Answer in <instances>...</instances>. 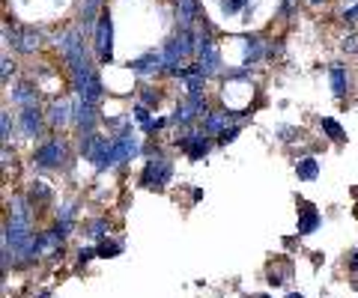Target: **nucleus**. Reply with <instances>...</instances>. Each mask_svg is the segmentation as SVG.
<instances>
[{"label":"nucleus","instance_id":"17","mask_svg":"<svg viewBox=\"0 0 358 298\" xmlns=\"http://www.w3.org/2000/svg\"><path fill=\"white\" fill-rule=\"evenodd\" d=\"M179 27H185V30H192L194 24V18H197V0H179Z\"/></svg>","mask_w":358,"mask_h":298},{"label":"nucleus","instance_id":"5","mask_svg":"<svg viewBox=\"0 0 358 298\" xmlns=\"http://www.w3.org/2000/svg\"><path fill=\"white\" fill-rule=\"evenodd\" d=\"M197 63L206 78L218 75V69H221V51L215 42H212V36H203V33H197Z\"/></svg>","mask_w":358,"mask_h":298},{"label":"nucleus","instance_id":"2","mask_svg":"<svg viewBox=\"0 0 358 298\" xmlns=\"http://www.w3.org/2000/svg\"><path fill=\"white\" fill-rule=\"evenodd\" d=\"M57 48H60V54H63V60H66V66H69V69H78V66L90 63V60H87V51H84L81 30L72 27V30L60 33V36H57Z\"/></svg>","mask_w":358,"mask_h":298},{"label":"nucleus","instance_id":"36","mask_svg":"<svg viewBox=\"0 0 358 298\" xmlns=\"http://www.w3.org/2000/svg\"><path fill=\"white\" fill-rule=\"evenodd\" d=\"M350 269H352V271H358V251L352 253V260H350Z\"/></svg>","mask_w":358,"mask_h":298},{"label":"nucleus","instance_id":"14","mask_svg":"<svg viewBox=\"0 0 358 298\" xmlns=\"http://www.w3.org/2000/svg\"><path fill=\"white\" fill-rule=\"evenodd\" d=\"M75 117V105H69V102H54L51 107H48V126L51 128H60V126H66L69 119Z\"/></svg>","mask_w":358,"mask_h":298},{"label":"nucleus","instance_id":"10","mask_svg":"<svg viewBox=\"0 0 358 298\" xmlns=\"http://www.w3.org/2000/svg\"><path fill=\"white\" fill-rule=\"evenodd\" d=\"M6 39H13L15 51H21V54H33L42 45V33L36 27H18V30H13V36L6 33Z\"/></svg>","mask_w":358,"mask_h":298},{"label":"nucleus","instance_id":"27","mask_svg":"<svg viewBox=\"0 0 358 298\" xmlns=\"http://www.w3.org/2000/svg\"><path fill=\"white\" fill-rule=\"evenodd\" d=\"M117 253H122V245H117V241H102L99 245V257H117Z\"/></svg>","mask_w":358,"mask_h":298},{"label":"nucleus","instance_id":"29","mask_svg":"<svg viewBox=\"0 0 358 298\" xmlns=\"http://www.w3.org/2000/svg\"><path fill=\"white\" fill-rule=\"evenodd\" d=\"M236 137H239V126H233V128H224L221 135H218V140H221V143H233Z\"/></svg>","mask_w":358,"mask_h":298},{"label":"nucleus","instance_id":"20","mask_svg":"<svg viewBox=\"0 0 358 298\" xmlns=\"http://www.w3.org/2000/svg\"><path fill=\"white\" fill-rule=\"evenodd\" d=\"M289 278H293V266H289L287 260H281L278 266L268 269V283H272V286H284Z\"/></svg>","mask_w":358,"mask_h":298},{"label":"nucleus","instance_id":"18","mask_svg":"<svg viewBox=\"0 0 358 298\" xmlns=\"http://www.w3.org/2000/svg\"><path fill=\"white\" fill-rule=\"evenodd\" d=\"M27 200H30V206H45V203H48L51 200V188H48V185H45V182H30V191H27Z\"/></svg>","mask_w":358,"mask_h":298},{"label":"nucleus","instance_id":"38","mask_svg":"<svg viewBox=\"0 0 358 298\" xmlns=\"http://www.w3.org/2000/svg\"><path fill=\"white\" fill-rule=\"evenodd\" d=\"M287 298H301V295H296V292H293V295H287Z\"/></svg>","mask_w":358,"mask_h":298},{"label":"nucleus","instance_id":"34","mask_svg":"<svg viewBox=\"0 0 358 298\" xmlns=\"http://www.w3.org/2000/svg\"><path fill=\"white\" fill-rule=\"evenodd\" d=\"M296 3H299V0H284V6H281V15H284V18H289V15H293Z\"/></svg>","mask_w":358,"mask_h":298},{"label":"nucleus","instance_id":"21","mask_svg":"<svg viewBox=\"0 0 358 298\" xmlns=\"http://www.w3.org/2000/svg\"><path fill=\"white\" fill-rule=\"evenodd\" d=\"M13 102H15L18 107L36 105V90H33V84H18L15 90H13Z\"/></svg>","mask_w":358,"mask_h":298},{"label":"nucleus","instance_id":"22","mask_svg":"<svg viewBox=\"0 0 358 298\" xmlns=\"http://www.w3.org/2000/svg\"><path fill=\"white\" fill-rule=\"evenodd\" d=\"M329 78H331V90H334V96L343 98V96H346V69H343L341 63H334L331 69H329Z\"/></svg>","mask_w":358,"mask_h":298},{"label":"nucleus","instance_id":"30","mask_svg":"<svg viewBox=\"0 0 358 298\" xmlns=\"http://www.w3.org/2000/svg\"><path fill=\"white\" fill-rule=\"evenodd\" d=\"M341 48H343L346 54H355V51H358V36H346Z\"/></svg>","mask_w":358,"mask_h":298},{"label":"nucleus","instance_id":"31","mask_svg":"<svg viewBox=\"0 0 358 298\" xmlns=\"http://www.w3.org/2000/svg\"><path fill=\"white\" fill-rule=\"evenodd\" d=\"M9 72H15V63L9 57H3V69H0V78H3V84L9 81Z\"/></svg>","mask_w":358,"mask_h":298},{"label":"nucleus","instance_id":"32","mask_svg":"<svg viewBox=\"0 0 358 298\" xmlns=\"http://www.w3.org/2000/svg\"><path fill=\"white\" fill-rule=\"evenodd\" d=\"M93 257H99V248H81V253H78V260L81 262H90Z\"/></svg>","mask_w":358,"mask_h":298},{"label":"nucleus","instance_id":"13","mask_svg":"<svg viewBox=\"0 0 358 298\" xmlns=\"http://www.w3.org/2000/svg\"><path fill=\"white\" fill-rule=\"evenodd\" d=\"M320 224H322V215H320L308 200H301V209H299V236L317 233V227H320Z\"/></svg>","mask_w":358,"mask_h":298},{"label":"nucleus","instance_id":"7","mask_svg":"<svg viewBox=\"0 0 358 298\" xmlns=\"http://www.w3.org/2000/svg\"><path fill=\"white\" fill-rule=\"evenodd\" d=\"M197 117H206V98L203 96H185V102L179 105L176 114H173V123L188 126V123H194Z\"/></svg>","mask_w":358,"mask_h":298},{"label":"nucleus","instance_id":"16","mask_svg":"<svg viewBox=\"0 0 358 298\" xmlns=\"http://www.w3.org/2000/svg\"><path fill=\"white\" fill-rule=\"evenodd\" d=\"M227 123H233V117L224 114V110H218V114H206L203 131H206V135H221V131L227 128Z\"/></svg>","mask_w":358,"mask_h":298},{"label":"nucleus","instance_id":"19","mask_svg":"<svg viewBox=\"0 0 358 298\" xmlns=\"http://www.w3.org/2000/svg\"><path fill=\"white\" fill-rule=\"evenodd\" d=\"M102 6V0H81V21H84V30H96V13Z\"/></svg>","mask_w":358,"mask_h":298},{"label":"nucleus","instance_id":"33","mask_svg":"<svg viewBox=\"0 0 358 298\" xmlns=\"http://www.w3.org/2000/svg\"><path fill=\"white\" fill-rule=\"evenodd\" d=\"M343 21H350V24H358V3L352 9H346L343 13Z\"/></svg>","mask_w":358,"mask_h":298},{"label":"nucleus","instance_id":"9","mask_svg":"<svg viewBox=\"0 0 358 298\" xmlns=\"http://www.w3.org/2000/svg\"><path fill=\"white\" fill-rule=\"evenodd\" d=\"M212 135H206V131H188V135L179 140V147H182V152L188 158H203L206 152H209V147H212V140H209Z\"/></svg>","mask_w":358,"mask_h":298},{"label":"nucleus","instance_id":"4","mask_svg":"<svg viewBox=\"0 0 358 298\" xmlns=\"http://www.w3.org/2000/svg\"><path fill=\"white\" fill-rule=\"evenodd\" d=\"M93 36H96V54H99V60L108 66L110 60H114V21H110V13L99 15V24L93 30Z\"/></svg>","mask_w":358,"mask_h":298},{"label":"nucleus","instance_id":"1","mask_svg":"<svg viewBox=\"0 0 358 298\" xmlns=\"http://www.w3.org/2000/svg\"><path fill=\"white\" fill-rule=\"evenodd\" d=\"M69 72H72V84H75L78 98L99 105V98H102L105 87H102V81H99V75H96V69H93V63H84V66H78V69H69Z\"/></svg>","mask_w":358,"mask_h":298},{"label":"nucleus","instance_id":"25","mask_svg":"<svg viewBox=\"0 0 358 298\" xmlns=\"http://www.w3.org/2000/svg\"><path fill=\"white\" fill-rule=\"evenodd\" d=\"M248 6V0H221V13L224 15H239Z\"/></svg>","mask_w":358,"mask_h":298},{"label":"nucleus","instance_id":"6","mask_svg":"<svg viewBox=\"0 0 358 298\" xmlns=\"http://www.w3.org/2000/svg\"><path fill=\"white\" fill-rule=\"evenodd\" d=\"M66 143L63 137H48L42 143V147L36 149V156H33V161L39 164V167H60V164H66Z\"/></svg>","mask_w":358,"mask_h":298},{"label":"nucleus","instance_id":"37","mask_svg":"<svg viewBox=\"0 0 358 298\" xmlns=\"http://www.w3.org/2000/svg\"><path fill=\"white\" fill-rule=\"evenodd\" d=\"M308 3H310V6H320V3H322V0H308Z\"/></svg>","mask_w":358,"mask_h":298},{"label":"nucleus","instance_id":"23","mask_svg":"<svg viewBox=\"0 0 358 298\" xmlns=\"http://www.w3.org/2000/svg\"><path fill=\"white\" fill-rule=\"evenodd\" d=\"M296 173H299V179H305V182L317 179V176H320V161H313V158H301V161L296 164Z\"/></svg>","mask_w":358,"mask_h":298},{"label":"nucleus","instance_id":"26","mask_svg":"<svg viewBox=\"0 0 358 298\" xmlns=\"http://www.w3.org/2000/svg\"><path fill=\"white\" fill-rule=\"evenodd\" d=\"M0 135H3V143H9V137H13V117H9V110L0 114Z\"/></svg>","mask_w":358,"mask_h":298},{"label":"nucleus","instance_id":"28","mask_svg":"<svg viewBox=\"0 0 358 298\" xmlns=\"http://www.w3.org/2000/svg\"><path fill=\"white\" fill-rule=\"evenodd\" d=\"M90 236H93V239H105L108 236V224H105V221H93V224H90Z\"/></svg>","mask_w":358,"mask_h":298},{"label":"nucleus","instance_id":"35","mask_svg":"<svg viewBox=\"0 0 358 298\" xmlns=\"http://www.w3.org/2000/svg\"><path fill=\"white\" fill-rule=\"evenodd\" d=\"M143 102H147V105H159V102H162V93L147 90V93H143Z\"/></svg>","mask_w":358,"mask_h":298},{"label":"nucleus","instance_id":"15","mask_svg":"<svg viewBox=\"0 0 358 298\" xmlns=\"http://www.w3.org/2000/svg\"><path fill=\"white\" fill-rule=\"evenodd\" d=\"M162 54H155V51H147L143 57H138V60H131L129 63V69H134V72H141V75H147V72H155V69H162Z\"/></svg>","mask_w":358,"mask_h":298},{"label":"nucleus","instance_id":"8","mask_svg":"<svg viewBox=\"0 0 358 298\" xmlns=\"http://www.w3.org/2000/svg\"><path fill=\"white\" fill-rule=\"evenodd\" d=\"M75 126L81 128V137L84 135H93L96 131V123H99V110H96V105L93 102H84V98H78L75 102Z\"/></svg>","mask_w":358,"mask_h":298},{"label":"nucleus","instance_id":"3","mask_svg":"<svg viewBox=\"0 0 358 298\" xmlns=\"http://www.w3.org/2000/svg\"><path fill=\"white\" fill-rule=\"evenodd\" d=\"M173 176V164L167 161L164 156H152L147 161V167H143V176H141V185L143 188H167V182H171Z\"/></svg>","mask_w":358,"mask_h":298},{"label":"nucleus","instance_id":"24","mask_svg":"<svg viewBox=\"0 0 358 298\" xmlns=\"http://www.w3.org/2000/svg\"><path fill=\"white\" fill-rule=\"evenodd\" d=\"M320 126H322V131H326V135H329L334 143H343V140H346V131L341 128V123H338V119L326 117V119H320Z\"/></svg>","mask_w":358,"mask_h":298},{"label":"nucleus","instance_id":"11","mask_svg":"<svg viewBox=\"0 0 358 298\" xmlns=\"http://www.w3.org/2000/svg\"><path fill=\"white\" fill-rule=\"evenodd\" d=\"M138 149H141V143H138V137H134V131H131V128H126V131H122V135H117V137H114L117 164H126V161H131L134 156H138Z\"/></svg>","mask_w":358,"mask_h":298},{"label":"nucleus","instance_id":"12","mask_svg":"<svg viewBox=\"0 0 358 298\" xmlns=\"http://www.w3.org/2000/svg\"><path fill=\"white\" fill-rule=\"evenodd\" d=\"M18 126H21V131H24V137H39V131H42V110H39V105L21 107Z\"/></svg>","mask_w":358,"mask_h":298}]
</instances>
